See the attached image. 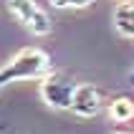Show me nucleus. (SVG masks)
I'll return each mask as SVG.
<instances>
[{
  "label": "nucleus",
  "mask_w": 134,
  "mask_h": 134,
  "mask_svg": "<svg viewBox=\"0 0 134 134\" xmlns=\"http://www.w3.org/2000/svg\"><path fill=\"white\" fill-rule=\"evenodd\" d=\"M51 58L41 48H23L0 66V91L15 81H41L51 74Z\"/></svg>",
  "instance_id": "f257e3e1"
},
{
  "label": "nucleus",
  "mask_w": 134,
  "mask_h": 134,
  "mask_svg": "<svg viewBox=\"0 0 134 134\" xmlns=\"http://www.w3.org/2000/svg\"><path fill=\"white\" fill-rule=\"evenodd\" d=\"M74 91H76V83L66 74L51 71L46 79H41V99L46 101V106H51L56 111H66V109L71 111Z\"/></svg>",
  "instance_id": "f03ea898"
},
{
  "label": "nucleus",
  "mask_w": 134,
  "mask_h": 134,
  "mask_svg": "<svg viewBox=\"0 0 134 134\" xmlns=\"http://www.w3.org/2000/svg\"><path fill=\"white\" fill-rule=\"evenodd\" d=\"M8 8L15 15V20L25 30H30L33 36H48L53 30V23L48 18V13L36 0H8Z\"/></svg>",
  "instance_id": "7ed1b4c3"
},
{
  "label": "nucleus",
  "mask_w": 134,
  "mask_h": 134,
  "mask_svg": "<svg viewBox=\"0 0 134 134\" xmlns=\"http://www.w3.org/2000/svg\"><path fill=\"white\" fill-rule=\"evenodd\" d=\"M101 91L94 86V83H76V91H74V101H71V111L81 119H91L101 111Z\"/></svg>",
  "instance_id": "20e7f679"
},
{
  "label": "nucleus",
  "mask_w": 134,
  "mask_h": 134,
  "mask_svg": "<svg viewBox=\"0 0 134 134\" xmlns=\"http://www.w3.org/2000/svg\"><path fill=\"white\" fill-rule=\"evenodd\" d=\"M114 30L121 38H134V3H119L114 8Z\"/></svg>",
  "instance_id": "39448f33"
},
{
  "label": "nucleus",
  "mask_w": 134,
  "mask_h": 134,
  "mask_svg": "<svg viewBox=\"0 0 134 134\" xmlns=\"http://www.w3.org/2000/svg\"><path fill=\"white\" fill-rule=\"evenodd\" d=\"M109 119L116 121V124H127L134 119V101L127 96H116L109 104Z\"/></svg>",
  "instance_id": "423d86ee"
},
{
  "label": "nucleus",
  "mask_w": 134,
  "mask_h": 134,
  "mask_svg": "<svg viewBox=\"0 0 134 134\" xmlns=\"http://www.w3.org/2000/svg\"><path fill=\"white\" fill-rule=\"evenodd\" d=\"M91 3L96 0H51V5L58 10H79V8H89Z\"/></svg>",
  "instance_id": "0eeeda50"
},
{
  "label": "nucleus",
  "mask_w": 134,
  "mask_h": 134,
  "mask_svg": "<svg viewBox=\"0 0 134 134\" xmlns=\"http://www.w3.org/2000/svg\"><path fill=\"white\" fill-rule=\"evenodd\" d=\"M116 134H134V132H116Z\"/></svg>",
  "instance_id": "6e6552de"
}]
</instances>
